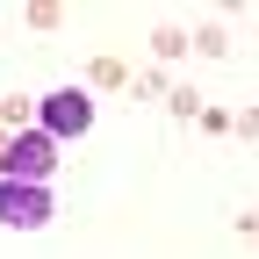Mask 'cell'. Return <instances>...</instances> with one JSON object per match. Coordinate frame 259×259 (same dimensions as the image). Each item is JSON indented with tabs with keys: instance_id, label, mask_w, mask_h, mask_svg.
Masks as SVG:
<instances>
[{
	"instance_id": "cell-1",
	"label": "cell",
	"mask_w": 259,
	"mask_h": 259,
	"mask_svg": "<svg viewBox=\"0 0 259 259\" xmlns=\"http://www.w3.org/2000/svg\"><path fill=\"white\" fill-rule=\"evenodd\" d=\"M51 173H58V144L44 137L36 122H29V130H15V137H8V151H0V180H29V187H51Z\"/></svg>"
},
{
	"instance_id": "cell-3",
	"label": "cell",
	"mask_w": 259,
	"mask_h": 259,
	"mask_svg": "<svg viewBox=\"0 0 259 259\" xmlns=\"http://www.w3.org/2000/svg\"><path fill=\"white\" fill-rule=\"evenodd\" d=\"M58 209H51V187H29V180H0V223L8 231H44Z\"/></svg>"
},
{
	"instance_id": "cell-5",
	"label": "cell",
	"mask_w": 259,
	"mask_h": 259,
	"mask_svg": "<svg viewBox=\"0 0 259 259\" xmlns=\"http://www.w3.org/2000/svg\"><path fill=\"white\" fill-rule=\"evenodd\" d=\"M151 51H158V58H180V51H187V36H180V29H158Z\"/></svg>"
},
{
	"instance_id": "cell-6",
	"label": "cell",
	"mask_w": 259,
	"mask_h": 259,
	"mask_svg": "<svg viewBox=\"0 0 259 259\" xmlns=\"http://www.w3.org/2000/svg\"><path fill=\"white\" fill-rule=\"evenodd\" d=\"M166 101H173V115H202V94H187V87H173Z\"/></svg>"
},
{
	"instance_id": "cell-4",
	"label": "cell",
	"mask_w": 259,
	"mask_h": 259,
	"mask_svg": "<svg viewBox=\"0 0 259 259\" xmlns=\"http://www.w3.org/2000/svg\"><path fill=\"white\" fill-rule=\"evenodd\" d=\"M29 122H36V101L8 94V101H0V137H15V130H29Z\"/></svg>"
},
{
	"instance_id": "cell-2",
	"label": "cell",
	"mask_w": 259,
	"mask_h": 259,
	"mask_svg": "<svg viewBox=\"0 0 259 259\" xmlns=\"http://www.w3.org/2000/svg\"><path fill=\"white\" fill-rule=\"evenodd\" d=\"M36 130H44L51 144L87 137V130H94V94H87V87H58V94H44V101H36Z\"/></svg>"
},
{
	"instance_id": "cell-9",
	"label": "cell",
	"mask_w": 259,
	"mask_h": 259,
	"mask_svg": "<svg viewBox=\"0 0 259 259\" xmlns=\"http://www.w3.org/2000/svg\"><path fill=\"white\" fill-rule=\"evenodd\" d=\"M0 151H8V137H0Z\"/></svg>"
},
{
	"instance_id": "cell-8",
	"label": "cell",
	"mask_w": 259,
	"mask_h": 259,
	"mask_svg": "<svg viewBox=\"0 0 259 259\" xmlns=\"http://www.w3.org/2000/svg\"><path fill=\"white\" fill-rule=\"evenodd\" d=\"M194 122H202V130H209V137H223V130H231L238 115H223V108H202V115H194Z\"/></svg>"
},
{
	"instance_id": "cell-7",
	"label": "cell",
	"mask_w": 259,
	"mask_h": 259,
	"mask_svg": "<svg viewBox=\"0 0 259 259\" xmlns=\"http://www.w3.org/2000/svg\"><path fill=\"white\" fill-rule=\"evenodd\" d=\"M194 51H209V58H223V51H231V44H223V29L209 22V29H202V36H194Z\"/></svg>"
}]
</instances>
